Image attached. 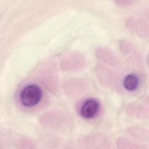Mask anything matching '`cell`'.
I'll return each mask as SVG.
<instances>
[{
  "label": "cell",
  "instance_id": "obj_1",
  "mask_svg": "<svg viewBox=\"0 0 149 149\" xmlns=\"http://www.w3.org/2000/svg\"><path fill=\"white\" fill-rule=\"evenodd\" d=\"M42 91L40 87L34 84L25 86L20 93L21 104L26 107H31L37 105L41 100Z\"/></svg>",
  "mask_w": 149,
  "mask_h": 149
},
{
  "label": "cell",
  "instance_id": "obj_2",
  "mask_svg": "<svg viewBox=\"0 0 149 149\" xmlns=\"http://www.w3.org/2000/svg\"><path fill=\"white\" fill-rule=\"evenodd\" d=\"M100 108V103L97 100L93 98L88 99L82 104L80 113L85 119H92L97 115Z\"/></svg>",
  "mask_w": 149,
  "mask_h": 149
},
{
  "label": "cell",
  "instance_id": "obj_3",
  "mask_svg": "<svg viewBox=\"0 0 149 149\" xmlns=\"http://www.w3.org/2000/svg\"><path fill=\"white\" fill-rule=\"evenodd\" d=\"M123 84L127 90L131 91H134L138 87L139 79L133 74H128L125 77Z\"/></svg>",
  "mask_w": 149,
  "mask_h": 149
}]
</instances>
